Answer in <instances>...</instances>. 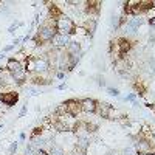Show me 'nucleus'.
Masks as SVG:
<instances>
[{"label": "nucleus", "instance_id": "f257e3e1", "mask_svg": "<svg viewBox=\"0 0 155 155\" xmlns=\"http://www.w3.org/2000/svg\"><path fill=\"white\" fill-rule=\"evenodd\" d=\"M152 9H155V2H152V0H132V2L124 3V16L126 14L138 16L141 12L152 11Z\"/></svg>", "mask_w": 155, "mask_h": 155}, {"label": "nucleus", "instance_id": "f03ea898", "mask_svg": "<svg viewBox=\"0 0 155 155\" xmlns=\"http://www.w3.org/2000/svg\"><path fill=\"white\" fill-rule=\"evenodd\" d=\"M81 101L79 99H67L65 102H62L61 104V107L56 110V115H59V113H65V115H70V116H78L81 113Z\"/></svg>", "mask_w": 155, "mask_h": 155}, {"label": "nucleus", "instance_id": "7ed1b4c3", "mask_svg": "<svg viewBox=\"0 0 155 155\" xmlns=\"http://www.w3.org/2000/svg\"><path fill=\"white\" fill-rule=\"evenodd\" d=\"M76 27H78V25H76L70 17H67L65 14H62V16L56 20V31H58L59 34H64V36L74 34Z\"/></svg>", "mask_w": 155, "mask_h": 155}, {"label": "nucleus", "instance_id": "20e7f679", "mask_svg": "<svg viewBox=\"0 0 155 155\" xmlns=\"http://www.w3.org/2000/svg\"><path fill=\"white\" fill-rule=\"evenodd\" d=\"M137 152L138 155H150L153 153V146L150 143V140H144V138H138L135 143Z\"/></svg>", "mask_w": 155, "mask_h": 155}, {"label": "nucleus", "instance_id": "39448f33", "mask_svg": "<svg viewBox=\"0 0 155 155\" xmlns=\"http://www.w3.org/2000/svg\"><path fill=\"white\" fill-rule=\"evenodd\" d=\"M96 113H98L99 116H102V118H106V120H113L115 109H113L112 104H109V102H99V101H98Z\"/></svg>", "mask_w": 155, "mask_h": 155}, {"label": "nucleus", "instance_id": "423d86ee", "mask_svg": "<svg viewBox=\"0 0 155 155\" xmlns=\"http://www.w3.org/2000/svg\"><path fill=\"white\" fill-rule=\"evenodd\" d=\"M17 101H19V93L17 92H3V93H0V102L8 106V107L16 106Z\"/></svg>", "mask_w": 155, "mask_h": 155}, {"label": "nucleus", "instance_id": "0eeeda50", "mask_svg": "<svg viewBox=\"0 0 155 155\" xmlns=\"http://www.w3.org/2000/svg\"><path fill=\"white\" fill-rule=\"evenodd\" d=\"M116 47H118V50H120V54L123 58H126V54L132 50L134 42L130 41V39H127V37H118L116 39Z\"/></svg>", "mask_w": 155, "mask_h": 155}, {"label": "nucleus", "instance_id": "6e6552de", "mask_svg": "<svg viewBox=\"0 0 155 155\" xmlns=\"http://www.w3.org/2000/svg\"><path fill=\"white\" fill-rule=\"evenodd\" d=\"M68 44H70L68 36H64V34H59V33H56V34H54V37L51 39V45H53V48L65 50Z\"/></svg>", "mask_w": 155, "mask_h": 155}, {"label": "nucleus", "instance_id": "1a4fd4ad", "mask_svg": "<svg viewBox=\"0 0 155 155\" xmlns=\"http://www.w3.org/2000/svg\"><path fill=\"white\" fill-rule=\"evenodd\" d=\"M84 11L87 12L88 16H98L99 14V9H101V2L98 0H90V2H84Z\"/></svg>", "mask_w": 155, "mask_h": 155}, {"label": "nucleus", "instance_id": "9d476101", "mask_svg": "<svg viewBox=\"0 0 155 155\" xmlns=\"http://www.w3.org/2000/svg\"><path fill=\"white\" fill-rule=\"evenodd\" d=\"M27 79L34 84V85H50L51 84V79H48V78H45L44 74H39V73H31L28 74Z\"/></svg>", "mask_w": 155, "mask_h": 155}, {"label": "nucleus", "instance_id": "9b49d317", "mask_svg": "<svg viewBox=\"0 0 155 155\" xmlns=\"http://www.w3.org/2000/svg\"><path fill=\"white\" fill-rule=\"evenodd\" d=\"M96 107H98V101L96 99H92V98H84L81 99V109L87 113H95L96 112Z\"/></svg>", "mask_w": 155, "mask_h": 155}, {"label": "nucleus", "instance_id": "f8f14e48", "mask_svg": "<svg viewBox=\"0 0 155 155\" xmlns=\"http://www.w3.org/2000/svg\"><path fill=\"white\" fill-rule=\"evenodd\" d=\"M23 68H25V67L22 65L20 62H17L14 58L8 59V61H6V65H5V70H6V71H9L11 74H14V73H17V71L23 70Z\"/></svg>", "mask_w": 155, "mask_h": 155}, {"label": "nucleus", "instance_id": "ddd939ff", "mask_svg": "<svg viewBox=\"0 0 155 155\" xmlns=\"http://www.w3.org/2000/svg\"><path fill=\"white\" fill-rule=\"evenodd\" d=\"M45 5H48V17L53 19V20H58L64 12L62 9L56 5V3H51V2H45Z\"/></svg>", "mask_w": 155, "mask_h": 155}, {"label": "nucleus", "instance_id": "4468645a", "mask_svg": "<svg viewBox=\"0 0 155 155\" xmlns=\"http://www.w3.org/2000/svg\"><path fill=\"white\" fill-rule=\"evenodd\" d=\"M84 28H85L88 37H93L95 30H96V19H88V20L84 23Z\"/></svg>", "mask_w": 155, "mask_h": 155}, {"label": "nucleus", "instance_id": "2eb2a0df", "mask_svg": "<svg viewBox=\"0 0 155 155\" xmlns=\"http://www.w3.org/2000/svg\"><path fill=\"white\" fill-rule=\"evenodd\" d=\"M67 53L68 54H71V56H79V51H81V45H79V42H70L68 45H67Z\"/></svg>", "mask_w": 155, "mask_h": 155}, {"label": "nucleus", "instance_id": "dca6fc26", "mask_svg": "<svg viewBox=\"0 0 155 155\" xmlns=\"http://www.w3.org/2000/svg\"><path fill=\"white\" fill-rule=\"evenodd\" d=\"M134 88H135V92L140 95V96H144L146 95V84L141 81V79H135L134 81Z\"/></svg>", "mask_w": 155, "mask_h": 155}, {"label": "nucleus", "instance_id": "f3484780", "mask_svg": "<svg viewBox=\"0 0 155 155\" xmlns=\"http://www.w3.org/2000/svg\"><path fill=\"white\" fill-rule=\"evenodd\" d=\"M141 23H143V20H141V19H134L132 22H129V25H127V30L130 31V33H135V30L140 27Z\"/></svg>", "mask_w": 155, "mask_h": 155}, {"label": "nucleus", "instance_id": "a211bd4d", "mask_svg": "<svg viewBox=\"0 0 155 155\" xmlns=\"http://www.w3.org/2000/svg\"><path fill=\"white\" fill-rule=\"evenodd\" d=\"M96 129H98V126H96V124L84 121V130H85V132H88V134H92V132H95V130H96Z\"/></svg>", "mask_w": 155, "mask_h": 155}, {"label": "nucleus", "instance_id": "6ab92c4d", "mask_svg": "<svg viewBox=\"0 0 155 155\" xmlns=\"http://www.w3.org/2000/svg\"><path fill=\"white\" fill-rule=\"evenodd\" d=\"M74 36H76V37H88V34H87V31H85L84 27H76Z\"/></svg>", "mask_w": 155, "mask_h": 155}, {"label": "nucleus", "instance_id": "aec40b11", "mask_svg": "<svg viewBox=\"0 0 155 155\" xmlns=\"http://www.w3.org/2000/svg\"><path fill=\"white\" fill-rule=\"evenodd\" d=\"M42 132H44V127L42 126H37V127H34L33 129V132H31V140H34L36 137H39V135H42Z\"/></svg>", "mask_w": 155, "mask_h": 155}, {"label": "nucleus", "instance_id": "412c9836", "mask_svg": "<svg viewBox=\"0 0 155 155\" xmlns=\"http://www.w3.org/2000/svg\"><path fill=\"white\" fill-rule=\"evenodd\" d=\"M107 92H109V95H112V96H118L120 95V92L116 88H107Z\"/></svg>", "mask_w": 155, "mask_h": 155}, {"label": "nucleus", "instance_id": "4be33fe9", "mask_svg": "<svg viewBox=\"0 0 155 155\" xmlns=\"http://www.w3.org/2000/svg\"><path fill=\"white\" fill-rule=\"evenodd\" d=\"M16 150H17V143H12V144L9 146V153L12 155V153H14Z\"/></svg>", "mask_w": 155, "mask_h": 155}, {"label": "nucleus", "instance_id": "5701e85b", "mask_svg": "<svg viewBox=\"0 0 155 155\" xmlns=\"http://www.w3.org/2000/svg\"><path fill=\"white\" fill-rule=\"evenodd\" d=\"M25 113H27V106H23V107H22V110H20L19 116H20V118H22V116H25Z\"/></svg>", "mask_w": 155, "mask_h": 155}, {"label": "nucleus", "instance_id": "b1692460", "mask_svg": "<svg viewBox=\"0 0 155 155\" xmlns=\"http://www.w3.org/2000/svg\"><path fill=\"white\" fill-rule=\"evenodd\" d=\"M149 23H150V27H153V28H155V16H152V17L149 19Z\"/></svg>", "mask_w": 155, "mask_h": 155}, {"label": "nucleus", "instance_id": "393cba45", "mask_svg": "<svg viewBox=\"0 0 155 155\" xmlns=\"http://www.w3.org/2000/svg\"><path fill=\"white\" fill-rule=\"evenodd\" d=\"M126 101H130V102H134V101H135V95H129V96L126 98Z\"/></svg>", "mask_w": 155, "mask_h": 155}, {"label": "nucleus", "instance_id": "a878e982", "mask_svg": "<svg viewBox=\"0 0 155 155\" xmlns=\"http://www.w3.org/2000/svg\"><path fill=\"white\" fill-rule=\"evenodd\" d=\"M12 47H14V45H6V47L3 48V51H9V50H12Z\"/></svg>", "mask_w": 155, "mask_h": 155}, {"label": "nucleus", "instance_id": "bb28decb", "mask_svg": "<svg viewBox=\"0 0 155 155\" xmlns=\"http://www.w3.org/2000/svg\"><path fill=\"white\" fill-rule=\"evenodd\" d=\"M98 84H99V85H104L106 82H104V79H101V78H99V79H98Z\"/></svg>", "mask_w": 155, "mask_h": 155}, {"label": "nucleus", "instance_id": "cd10ccee", "mask_svg": "<svg viewBox=\"0 0 155 155\" xmlns=\"http://www.w3.org/2000/svg\"><path fill=\"white\" fill-rule=\"evenodd\" d=\"M147 109H153V104H149V102H146V104H144Z\"/></svg>", "mask_w": 155, "mask_h": 155}, {"label": "nucleus", "instance_id": "c85d7f7f", "mask_svg": "<svg viewBox=\"0 0 155 155\" xmlns=\"http://www.w3.org/2000/svg\"><path fill=\"white\" fill-rule=\"evenodd\" d=\"M56 76H58V78H59V79H62V78H64V73H62V71H61V73H58V74H56Z\"/></svg>", "mask_w": 155, "mask_h": 155}, {"label": "nucleus", "instance_id": "c756f323", "mask_svg": "<svg viewBox=\"0 0 155 155\" xmlns=\"http://www.w3.org/2000/svg\"><path fill=\"white\" fill-rule=\"evenodd\" d=\"M0 59H2V56H0Z\"/></svg>", "mask_w": 155, "mask_h": 155}]
</instances>
